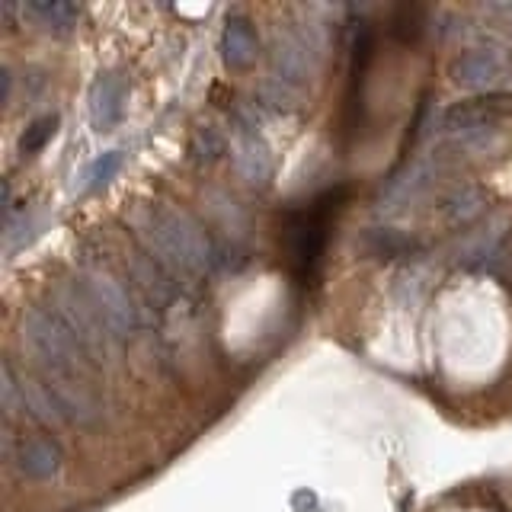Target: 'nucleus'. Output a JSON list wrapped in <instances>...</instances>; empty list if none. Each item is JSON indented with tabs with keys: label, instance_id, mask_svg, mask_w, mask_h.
<instances>
[{
	"label": "nucleus",
	"instance_id": "f257e3e1",
	"mask_svg": "<svg viewBox=\"0 0 512 512\" xmlns=\"http://www.w3.org/2000/svg\"><path fill=\"white\" fill-rule=\"evenodd\" d=\"M141 244L144 253H151L154 260L164 266L170 276H205L212 269V244H208L205 231L192 221L183 208H173L157 202L144 212L141 221Z\"/></svg>",
	"mask_w": 512,
	"mask_h": 512
},
{
	"label": "nucleus",
	"instance_id": "f03ea898",
	"mask_svg": "<svg viewBox=\"0 0 512 512\" xmlns=\"http://www.w3.org/2000/svg\"><path fill=\"white\" fill-rule=\"evenodd\" d=\"M20 340L42 372L74 375L77 368L93 362L87 356V349L80 346V340L74 336V330L61 320V314L55 308H42V304H32V308L23 314Z\"/></svg>",
	"mask_w": 512,
	"mask_h": 512
},
{
	"label": "nucleus",
	"instance_id": "7ed1b4c3",
	"mask_svg": "<svg viewBox=\"0 0 512 512\" xmlns=\"http://www.w3.org/2000/svg\"><path fill=\"white\" fill-rule=\"evenodd\" d=\"M320 61V39L311 26L285 23L269 42V68L282 87H301L311 80Z\"/></svg>",
	"mask_w": 512,
	"mask_h": 512
},
{
	"label": "nucleus",
	"instance_id": "20e7f679",
	"mask_svg": "<svg viewBox=\"0 0 512 512\" xmlns=\"http://www.w3.org/2000/svg\"><path fill=\"white\" fill-rule=\"evenodd\" d=\"M77 279L84 285V292L90 295L93 308L100 311L112 343L132 340L138 330V308H135L132 295L125 292V285L116 276H109L103 266H87Z\"/></svg>",
	"mask_w": 512,
	"mask_h": 512
},
{
	"label": "nucleus",
	"instance_id": "39448f33",
	"mask_svg": "<svg viewBox=\"0 0 512 512\" xmlns=\"http://www.w3.org/2000/svg\"><path fill=\"white\" fill-rule=\"evenodd\" d=\"M52 308L61 314V320L74 330V336L80 340V346L87 349V356H106V349L112 346V336L103 324L100 311L93 308L90 295L84 292L80 279L61 282L52 292Z\"/></svg>",
	"mask_w": 512,
	"mask_h": 512
},
{
	"label": "nucleus",
	"instance_id": "423d86ee",
	"mask_svg": "<svg viewBox=\"0 0 512 512\" xmlns=\"http://www.w3.org/2000/svg\"><path fill=\"white\" fill-rule=\"evenodd\" d=\"M42 378L48 384V391H52L61 423L80 426V429H90L96 423H103V413H106L103 400L96 397L80 378L64 375V372H42Z\"/></svg>",
	"mask_w": 512,
	"mask_h": 512
},
{
	"label": "nucleus",
	"instance_id": "0eeeda50",
	"mask_svg": "<svg viewBox=\"0 0 512 512\" xmlns=\"http://www.w3.org/2000/svg\"><path fill=\"white\" fill-rule=\"evenodd\" d=\"M512 71V55L500 45H477L452 61V80L468 90H490Z\"/></svg>",
	"mask_w": 512,
	"mask_h": 512
},
{
	"label": "nucleus",
	"instance_id": "6e6552de",
	"mask_svg": "<svg viewBox=\"0 0 512 512\" xmlns=\"http://www.w3.org/2000/svg\"><path fill=\"white\" fill-rule=\"evenodd\" d=\"M506 112H512L509 93L471 96V100H458L442 112V128L452 135H474V132H484V128H493Z\"/></svg>",
	"mask_w": 512,
	"mask_h": 512
},
{
	"label": "nucleus",
	"instance_id": "1a4fd4ad",
	"mask_svg": "<svg viewBox=\"0 0 512 512\" xmlns=\"http://www.w3.org/2000/svg\"><path fill=\"white\" fill-rule=\"evenodd\" d=\"M13 468L20 471L29 480H52L58 477V471L64 468V452L55 439L48 436H32V439H20L13 445Z\"/></svg>",
	"mask_w": 512,
	"mask_h": 512
},
{
	"label": "nucleus",
	"instance_id": "9d476101",
	"mask_svg": "<svg viewBox=\"0 0 512 512\" xmlns=\"http://www.w3.org/2000/svg\"><path fill=\"white\" fill-rule=\"evenodd\" d=\"M125 80L119 74H100L96 77V84L90 90V119L96 125V132H109V128H116L122 112H125Z\"/></svg>",
	"mask_w": 512,
	"mask_h": 512
},
{
	"label": "nucleus",
	"instance_id": "9b49d317",
	"mask_svg": "<svg viewBox=\"0 0 512 512\" xmlns=\"http://www.w3.org/2000/svg\"><path fill=\"white\" fill-rule=\"evenodd\" d=\"M234 164H237V173L244 176V180H250V183H266L269 173H272L269 148L263 144V138L256 135V128L250 122H240L237 125V135H234Z\"/></svg>",
	"mask_w": 512,
	"mask_h": 512
},
{
	"label": "nucleus",
	"instance_id": "f8f14e48",
	"mask_svg": "<svg viewBox=\"0 0 512 512\" xmlns=\"http://www.w3.org/2000/svg\"><path fill=\"white\" fill-rule=\"evenodd\" d=\"M260 52V39H256V29L247 16H228L221 32V55L231 68H250Z\"/></svg>",
	"mask_w": 512,
	"mask_h": 512
},
{
	"label": "nucleus",
	"instance_id": "ddd939ff",
	"mask_svg": "<svg viewBox=\"0 0 512 512\" xmlns=\"http://www.w3.org/2000/svg\"><path fill=\"white\" fill-rule=\"evenodd\" d=\"M484 205H487V192L484 189H480L477 183H461L445 196L442 218L448 224H464V221H471L474 215L484 212Z\"/></svg>",
	"mask_w": 512,
	"mask_h": 512
},
{
	"label": "nucleus",
	"instance_id": "4468645a",
	"mask_svg": "<svg viewBox=\"0 0 512 512\" xmlns=\"http://www.w3.org/2000/svg\"><path fill=\"white\" fill-rule=\"evenodd\" d=\"M26 16H32L45 29L68 32L77 23L80 10L68 4V0H32V4H26Z\"/></svg>",
	"mask_w": 512,
	"mask_h": 512
},
{
	"label": "nucleus",
	"instance_id": "2eb2a0df",
	"mask_svg": "<svg viewBox=\"0 0 512 512\" xmlns=\"http://www.w3.org/2000/svg\"><path fill=\"white\" fill-rule=\"evenodd\" d=\"M365 250L378 256V260H397V256H407L416 250V240L394 228H375L365 237Z\"/></svg>",
	"mask_w": 512,
	"mask_h": 512
},
{
	"label": "nucleus",
	"instance_id": "dca6fc26",
	"mask_svg": "<svg viewBox=\"0 0 512 512\" xmlns=\"http://www.w3.org/2000/svg\"><path fill=\"white\" fill-rule=\"evenodd\" d=\"M228 151V138H224L215 125H199L189 138V154L196 164H215Z\"/></svg>",
	"mask_w": 512,
	"mask_h": 512
},
{
	"label": "nucleus",
	"instance_id": "f3484780",
	"mask_svg": "<svg viewBox=\"0 0 512 512\" xmlns=\"http://www.w3.org/2000/svg\"><path fill=\"white\" fill-rule=\"evenodd\" d=\"M55 132H58V116H42V119H36L23 132V138H20V154L23 157L39 154L45 144L55 138Z\"/></svg>",
	"mask_w": 512,
	"mask_h": 512
},
{
	"label": "nucleus",
	"instance_id": "a211bd4d",
	"mask_svg": "<svg viewBox=\"0 0 512 512\" xmlns=\"http://www.w3.org/2000/svg\"><path fill=\"white\" fill-rule=\"evenodd\" d=\"M119 167H122V151H106L103 157H96L93 160V167L87 170V186L90 189H100V186H106L112 176L119 173Z\"/></svg>",
	"mask_w": 512,
	"mask_h": 512
}]
</instances>
